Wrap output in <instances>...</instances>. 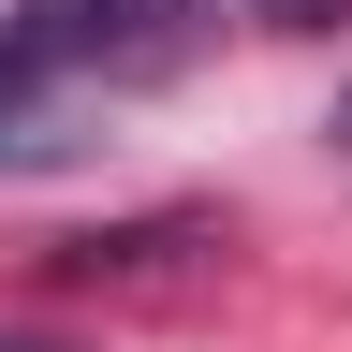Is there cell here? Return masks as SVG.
I'll list each match as a JSON object with an SVG mask.
<instances>
[{
    "label": "cell",
    "instance_id": "cell-1",
    "mask_svg": "<svg viewBox=\"0 0 352 352\" xmlns=\"http://www.w3.org/2000/svg\"><path fill=\"white\" fill-rule=\"evenodd\" d=\"M74 88H162L220 44V0H59Z\"/></svg>",
    "mask_w": 352,
    "mask_h": 352
},
{
    "label": "cell",
    "instance_id": "cell-2",
    "mask_svg": "<svg viewBox=\"0 0 352 352\" xmlns=\"http://www.w3.org/2000/svg\"><path fill=\"white\" fill-rule=\"evenodd\" d=\"M44 103H74V44H59V0H15L0 15V162L44 147Z\"/></svg>",
    "mask_w": 352,
    "mask_h": 352
},
{
    "label": "cell",
    "instance_id": "cell-3",
    "mask_svg": "<svg viewBox=\"0 0 352 352\" xmlns=\"http://www.w3.org/2000/svg\"><path fill=\"white\" fill-rule=\"evenodd\" d=\"M264 30H352V0H250Z\"/></svg>",
    "mask_w": 352,
    "mask_h": 352
},
{
    "label": "cell",
    "instance_id": "cell-4",
    "mask_svg": "<svg viewBox=\"0 0 352 352\" xmlns=\"http://www.w3.org/2000/svg\"><path fill=\"white\" fill-rule=\"evenodd\" d=\"M0 352H74V338H0Z\"/></svg>",
    "mask_w": 352,
    "mask_h": 352
},
{
    "label": "cell",
    "instance_id": "cell-5",
    "mask_svg": "<svg viewBox=\"0 0 352 352\" xmlns=\"http://www.w3.org/2000/svg\"><path fill=\"white\" fill-rule=\"evenodd\" d=\"M338 147H352V103H338Z\"/></svg>",
    "mask_w": 352,
    "mask_h": 352
}]
</instances>
